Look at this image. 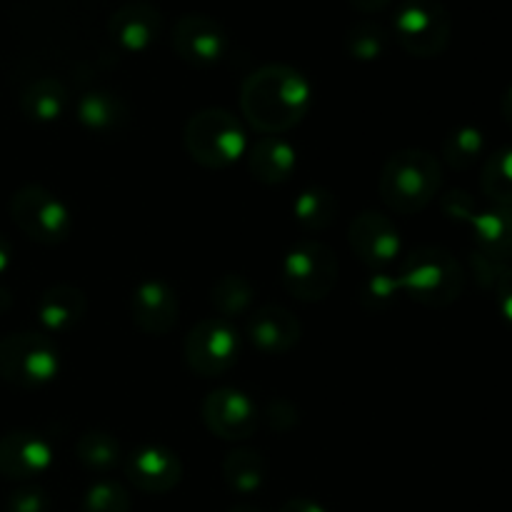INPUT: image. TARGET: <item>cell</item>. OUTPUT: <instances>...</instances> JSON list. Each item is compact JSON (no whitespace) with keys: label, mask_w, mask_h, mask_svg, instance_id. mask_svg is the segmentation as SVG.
<instances>
[{"label":"cell","mask_w":512,"mask_h":512,"mask_svg":"<svg viewBox=\"0 0 512 512\" xmlns=\"http://www.w3.org/2000/svg\"><path fill=\"white\" fill-rule=\"evenodd\" d=\"M278 512H328V510H325L320 503H315V500L293 498V500H288V503H285Z\"/></svg>","instance_id":"cell-34"},{"label":"cell","mask_w":512,"mask_h":512,"mask_svg":"<svg viewBox=\"0 0 512 512\" xmlns=\"http://www.w3.org/2000/svg\"><path fill=\"white\" fill-rule=\"evenodd\" d=\"M203 423L223 440H245L258 428V408L245 393L218 388L203 400Z\"/></svg>","instance_id":"cell-12"},{"label":"cell","mask_w":512,"mask_h":512,"mask_svg":"<svg viewBox=\"0 0 512 512\" xmlns=\"http://www.w3.org/2000/svg\"><path fill=\"white\" fill-rule=\"evenodd\" d=\"M348 243L365 265L383 270L400 255V230L388 215L365 210L350 223Z\"/></svg>","instance_id":"cell-11"},{"label":"cell","mask_w":512,"mask_h":512,"mask_svg":"<svg viewBox=\"0 0 512 512\" xmlns=\"http://www.w3.org/2000/svg\"><path fill=\"white\" fill-rule=\"evenodd\" d=\"M240 105L253 128L263 135H280L308 113L310 83L290 65H265L243 83Z\"/></svg>","instance_id":"cell-1"},{"label":"cell","mask_w":512,"mask_h":512,"mask_svg":"<svg viewBox=\"0 0 512 512\" xmlns=\"http://www.w3.org/2000/svg\"><path fill=\"white\" fill-rule=\"evenodd\" d=\"M248 340L263 355H285L300 340V323L280 305H263L248 318Z\"/></svg>","instance_id":"cell-18"},{"label":"cell","mask_w":512,"mask_h":512,"mask_svg":"<svg viewBox=\"0 0 512 512\" xmlns=\"http://www.w3.org/2000/svg\"><path fill=\"white\" fill-rule=\"evenodd\" d=\"M485 133L475 125H460L445 138L443 160L455 170H468L483 158Z\"/></svg>","instance_id":"cell-26"},{"label":"cell","mask_w":512,"mask_h":512,"mask_svg":"<svg viewBox=\"0 0 512 512\" xmlns=\"http://www.w3.org/2000/svg\"><path fill=\"white\" fill-rule=\"evenodd\" d=\"M298 165V153L293 143L280 135H263L248 150V168L255 180L265 185H280L290 180Z\"/></svg>","instance_id":"cell-19"},{"label":"cell","mask_w":512,"mask_h":512,"mask_svg":"<svg viewBox=\"0 0 512 512\" xmlns=\"http://www.w3.org/2000/svg\"><path fill=\"white\" fill-rule=\"evenodd\" d=\"M125 475L143 493L163 495L180 483L183 463L163 445H140L125 458Z\"/></svg>","instance_id":"cell-13"},{"label":"cell","mask_w":512,"mask_h":512,"mask_svg":"<svg viewBox=\"0 0 512 512\" xmlns=\"http://www.w3.org/2000/svg\"><path fill=\"white\" fill-rule=\"evenodd\" d=\"M83 512H130V495L115 480H98L80 500Z\"/></svg>","instance_id":"cell-29"},{"label":"cell","mask_w":512,"mask_h":512,"mask_svg":"<svg viewBox=\"0 0 512 512\" xmlns=\"http://www.w3.org/2000/svg\"><path fill=\"white\" fill-rule=\"evenodd\" d=\"M85 308H88V300H85L83 290L68 283H58L50 285L40 295L38 305H35V313H38L40 325L48 333L58 335L73 330L83 320Z\"/></svg>","instance_id":"cell-20"},{"label":"cell","mask_w":512,"mask_h":512,"mask_svg":"<svg viewBox=\"0 0 512 512\" xmlns=\"http://www.w3.org/2000/svg\"><path fill=\"white\" fill-rule=\"evenodd\" d=\"M78 120L90 130V133H118L123 128L128 110H125L123 100L105 90H93L85 93L78 100Z\"/></svg>","instance_id":"cell-21"},{"label":"cell","mask_w":512,"mask_h":512,"mask_svg":"<svg viewBox=\"0 0 512 512\" xmlns=\"http://www.w3.org/2000/svg\"><path fill=\"white\" fill-rule=\"evenodd\" d=\"M10 263H13V245H10V240L0 233V275L8 273Z\"/></svg>","instance_id":"cell-35"},{"label":"cell","mask_w":512,"mask_h":512,"mask_svg":"<svg viewBox=\"0 0 512 512\" xmlns=\"http://www.w3.org/2000/svg\"><path fill=\"white\" fill-rule=\"evenodd\" d=\"M75 458L93 473H110L120 465V445L113 435L108 433H85L75 443Z\"/></svg>","instance_id":"cell-25"},{"label":"cell","mask_w":512,"mask_h":512,"mask_svg":"<svg viewBox=\"0 0 512 512\" xmlns=\"http://www.w3.org/2000/svg\"><path fill=\"white\" fill-rule=\"evenodd\" d=\"M265 475H268V465L265 458L255 450L238 448L233 453L225 455L223 460V478L230 485V490L240 495H250L255 490L263 488Z\"/></svg>","instance_id":"cell-23"},{"label":"cell","mask_w":512,"mask_h":512,"mask_svg":"<svg viewBox=\"0 0 512 512\" xmlns=\"http://www.w3.org/2000/svg\"><path fill=\"white\" fill-rule=\"evenodd\" d=\"M160 25V10L155 5L145 3V0H133V3L120 5L110 18L108 30L110 38L128 53H143L150 45L158 40Z\"/></svg>","instance_id":"cell-17"},{"label":"cell","mask_w":512,"mask_h":512,"mask_svg":"<svg viewBox=\"0 0 512 512\" xmlns=\"http://www.w3.org/2000/svg\"><path fill=\"white\" fill-rule=\"evenodd\" d=\"M385 48V35L378 25H355L348 33V50L358 60H378Z\"/></svg>","instance_id":"cell-31"},{"label":"cell","mask_w":512,"mask_h":512,"mask_svg":"<svg viewBox=\"0 0 512 512\" xmlns=\"http://www.w3.org/2000/svg\"><path fill=\"white\" fill-rule=\"evenodd\" d=\"M185 360L190 370L203 378L228 373L240 353L238 330L225 318H205L185 338Z\"/></svg>","instance_id":"cell-10"},{"label":"cell","mask_w":512,"mask_h":512,"mask_svg":"<svg viewBox=\"0 0 512 512\" xmlns=\"http://www.w3.org/2000/svg\"><path fill=\"white\" fill-rule=\"evenodd\" d=\"M445 213L453 220L468 225L473 230L475 253L493 263L510 265L512 258V208L493 205V208L480 210L468 193H450L443 203Z\"/></svg>","instance_id":"cell-7"},{"label":"cell","mask_w":512,"mask_h":512,"mask_svg":"<svg viewBox=\"0 0 512 512\" xmlns=\"http://www.w3.org/2000/svg\"><path fill=\"white\" fill-rule=\"evenodd\" d=\"M68 93L55 78H40L30 83L20 95V110L35 123H53L63 115Z\"/></svg>","instance_id":"cell-22"},{"label":"cell","mask_w":512,"mask_h":512,"mask_svg":"<svg viewBox=\"0 0 512 512\" xmlns=\"http://www.w3.org/2000/svg\"><path fill=\"white\" fill-rule=\"evenodd\" d=\"M53 465V448L40 435L15 430L0 438V475L10 480H33Z\"/></svg>","instance_id":"cell-16"},{"label":"cell","mask_w":512,"mask_h":512,"mask_svg":"<svg viewBox=\"0 0 512 512\" xmlns=\"http://www.w3.org/2000/svg\"><path fill=\"white\" fill-rule=\"evenodd\" d=\"M60 353L48 335L13 333L0 338V378L18 388H40L55 380Z\"/></svg>","instance_id":"cell-6"},{"label":"cell","mask_w":512,"mask_h":512,"mask_svg":"<svg viewBox=\"0 0 512 512\" xmlns=\"http://www.w3.org/2000/svg\"><path fill=\"white\" fill-rule=\"evenodd\" d=\"M403 293L425 308H448L463 295L465 270L453 253L435 245L415 248L400 265Z\"/></svg>","instance_id":"cell-3"},{"label":"cell","mask_w":512,"mask_h":512,"mask_svg":"<svg viewBox=\"0 0 512 512\" xmlns=\"http://www.w3.org/2000/svg\"><path fill=\"white\" fill-rule=\"evenodd\" d=\"M295 220H298L303 228L308 230H323L338 215V200L330 190L320 188V185H310L303 193L298 195V200L293 203Z\"/></svg>","instance_id":"cell-24"},{"label":"cell","mask_w":512,"mask_h":512,"mask_svg":"<svg viewBox=\"0 0 512 512\" xmlns=\"http://www.w3.org/2000/svg\"><path fill=\"white\" fill-rule=\"evenodd\" d=\"M350 5H355L360 13H378V10L388 8L390 0H350Z\"/></svg>","instance_id":"cell-36"},{"label":"cell","mask_w":512,"mask_h":512,"mask_svg":"<svg viewBox=\"0 0 512 512\" xmlns=\"http://www.w3.org/2000/svg\"><path fill=\"white\" fill-rule=\"evenodd\" d=\"M133 323L145 335H165L175 328L180 313L178 293L165 280L148 278L133 290L130 300Z\"/></svg>","instance_id":"cell-15"},{"label":"cell","mask_w":512,"mask_h":512,"mask_svg":"<svg viewBox=\"0 0 512 512\" xmlns=\"http://www.w3.org/2000/svg\"><path fill=\"white\" fill-rule=\"evenodd\" d=\"M395 38L415 58H435L450 43L453 20L440 0H403L393 18Z\"/></svg>","instance_id":"cell-8"},{"label":"cell","mask_w":512,"mask_h":512,"mask_svg":"<svg viewBox=\"0 0 512 512\" xmlns=\"http://www.w3.org/2000/svg\"><path fill=\"white\" fill-rule=\"evenodd\" d=\"M480 185L490 203L512 208V145L500 148L485 160Z\"/></svg>","instance_id":"cell-27"},{"label":"cell","mask_w":512,"mask_h":512,"mask_svg":"<svg viewBox=\"0 0 512 512\" xmlns=\"http://www.w3.org/2000/svg\"><path fill=\"white\" fill-rule=\"evenodd\" d=\"M10 215L13 223L28 235L30 240L43 245L63 243L73 230V215L68 205L45 190L43 185H25L10 198Z\"/></svg>","instance_id":"cell-9"},{"label":"cell","mask_w":512,"mask_h":512,"mask_svg":"<svg viewBox=\"0 0 512 512\" xmlns=\"http://www.w3.org/2000/svg\"><path fill=\"white\" fill-rule=\"evenodd\" d=\"M5 512H50V498L45 490L25 485V488L10 493Z\"/></svg>","instance_id":"cell-32"},{"label":"cell","mask_w":512,"mask_h":512,"mask_svg":"<svg viewBox=\"0 0 512 512\" xmlns=\"http://www.w3.org/2000/svg\"><path fill=\"white\" fill-rule=\"evenodd\" d=\"M443 185V165L425 150H400L380 173V198L400 215L420 213Z\"/></svg>","instance_id":"cell-2"},{"label":"cell","mask_w":512,"mask_h":512,"mask_svg":"<svg viewBox=\"0 0 512 512\" xmlns=\"http://www.w3.org/2000/svg\"><path fill=\"white\" fill-rule=\"evenodd\" d=\"M280 283L285 293L303 303L323 300L338 283V260L320 240H300L280 263Z\"/></svg>","instance_id":"cell-5"},{"label":"cell","mask_w":512,"mask_h":512,"mask_svg":"<svg viewBox=\"0 0 512 512\" xmlns=\"http://www.w3.org/2000/svg\"><path fill=\"white\" fill-rule=\"evenodd\" d=\"M213 305L220 313V318L233 320L238 315L248 313V308L253 305L255 288L248 278L243 275H223L218 283L213 285Z\"/></svg>","instance_id":"cell-28"},{"label":"cell","mask_w":512,"mask_h":512,"mask_svg":"<svg viewBox=\"0 0 512 512\" xmlns=\"http://www.w3.org/2000/svg\"><path fill=\"white\" fill-rule=\"evenodd\" d=\"M403 293V285H400L398 275H390L385 270H375L368 280H365L363 290H360V305L365 310H385L398 300V295Z\"/></svg>","instance_id":"cell-30"},{"label":"cell","mask_w":512,"mask_h":512,"mask_svg":"<svg viewBox=\"0 0 512 512\" xmlns=\"http://www.w3.org/2000/svg\"><path fill=\"white\" fill-rule=\"evenodd\" d=\"M500 113H503V120L512 128V85L505 90L503 100H500Z\"/></svg>","instance_id":"cell-37"},{"label":"cell","mask_w":512,"mask_h":512,"mask_svg":"<svg viewBox=\"0 0 512 512\" xmlns=\"http://www.w3.org/2000/svg\"><path fill=\"white\" fill-rule=\"evenodd\" d=\"M495 298H498L500 315L512 325V265L503 270V275L495 283Z\"/></svg>","instance_id":"cell-33"},{"label":"cell","mask_w":512,"mask_h":512,"mask_svg":"<svg viewBox=\"0 0 512 512\" xmlns=\"http://www.w3.org/2000/svg\"><path fill=\"white\" fill-rule=\"evenodd\" d=\"M173 50L190 65L208 68L228 50V35L223 25L205 15H183L173 30Z\"/></svg>","instance_id":"cell-14"},{"label":"cell","mask_w":512,"mask_h":512,"mask_svg":"<svg viewBox=\"0 0 512 512\" xmlns=\"http://www.w3.org/2000/svg\"><path fill=\"white\" fill-rule=\"evenodd\" d=\"M228 512H263V510L255 508V505H235V508H230Z\"/></svg>","instance_id":"cell-38"},{"label":"cell","mask_w":512,"mask_h":512,"mask_svg":"<svg viewBox=\"0 0 512 512\" xmlns=\"http://www.w3.org/2000/svg\"><path fill=\"white\" fill-rule=\"evenodd\" d=\"M185 148L195 163L218 170L243 158L248 138L240 120L228 110L208 108L195 113L185 125Z\"/></svg>","instance_id":"cell-4"}]
</instances>
